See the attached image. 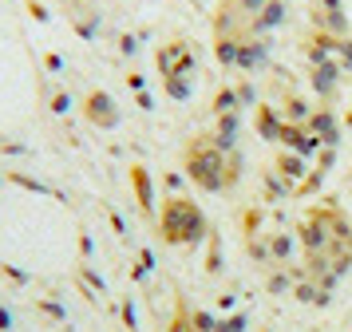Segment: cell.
Segmentation results:
<instances>
[{
  "instance_id": "1",
  "label": "cell",
  "mask_w": 352,
  "mask_h": 332,
  "mask_svg": "<svg viewBox=\"0 0 352 332\" xmlns=\"http://www.w3.org/2000/svg\"><path fill=\"white\" fill-rule=\"evenodd\" d=\"M297 245L313 297H324L352 269V218L340 214L336 206H313L297 225Z\"/></svg>"
},
{
  "instance_id": "2",
  "label": "cell",
  "mask_w": 352,
  "mask_h": 332,
  "mask_svg": "<svg viewBox=\"0 0 352 332\" xmlns=\"http://www.w3.org/2000/svg\"><path fill=\"white\" fill-rule=\"evenodd\" d=\"M238 170L241 162L238 155L230 151V142L222 139H194L190 146H186V174H190L194 182L202 190H226L238 182Z\"/></svg>"
},
{
  "instance_id": "3",
  "label": "cell",
  "mask_w": 352,
  "mask_h": 332,
  "mask_svg": "<svg viewBox=\"0 0 352 332\" xmlns=\"http://www.w3.org/2000/svg\"><path fill=\"white\" fill-rule=\"evenodd\" d=\"M159 230L170 245H190L206 234V218L190 198H166L159 210Z\"/></svg>"
},
{
  "instance_id": "4",
  "label": "cell",
  "mask_w": 352,
  "mask_h": 332,
  "mask_svg": "<svg viewBox=\"0 0 352 332\" xmlns=\"http://www.w3.org/2000/svg\"><path fill=\"white\" fill-rule=\"evenodd\" d=\"M190 63H194V56H190V47H186V44H166L159 52V71L170 79V83L186 76V71H190Z\"/></svg>"
},
{
  "instance_id": "5",
  "label": "cell",
  "mask_w": 352,
  "mask_h": 332,
  "mask_svg": "<svg viewBox=\"0 0 352 332\" xmlns=\"http://www.w3.org/2000/svg\"><path fill=\"white\" fill-rule=\"evenodd\" d=\"M87 115H91L99 126H115V119H119V115H115V103H111L103 91L87 95Z\"/></svg>"
},
{
  "instance_id": "6",
  "label": "cell",
  "mask_w": 352,
  "mask_h": 332,
  "mask_svg": "<svg viewBox=\"0 0 352 332\" xmlns=\"http://www.w3.org/2000/svg\"><path fill=\"white\" fill-rule=\"evenodd\" d=\"M170 332H194V320H190V313L178 305L175 309V320H170Z\"/></svg>"
},
{
  "instance_id": "7",
  "label": "cell",
  "mask_w": 352,
  "mask_h": 332,
  "mask_svg": "<svg viewBox=\"0 0 352 332\" xmlns=\"http://www.w3.org/2000/svg\"><path fill=\"white\" fill-rule=\"evenodd\" d=\"M190 320H194V332H230V329H222V324H214V320H210V316H202V313L190 316Z\"/></svg>"
},
{
  "instance_id": "8",
  "label": "cell",
  "mask_w": 352,
  "mask_h": 332,
  "mask_svg": "<svg viewBox=\"0 0 352 332\" xmlns=\"http://www.w3.org/2000/svg\"><path fill=\"white\" fill-rule=\"evenodd\" d=\"M265 4H273V0H238V8L245 12V20H254V16L265 8Z\"/></svg>"
},
{
  "instance_id": "9",
  "label": "cell",
  "mask_w": 352,
  "mask_h": 332,
  "mask_svg": "<svg viewBox=\"0 0 352 332\" xmlns=\"http://www.w3.org/2000/svg\"><path fill=\"white\" fill-rule=\"evenodd\" d=\"M135 186H139V198H143V206H151V190H146V170H139V166H135Z\"/></svg>"
}]
</instances>
